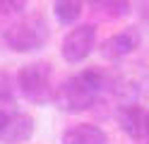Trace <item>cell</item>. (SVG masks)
Masks as SVG:
<instances>
[{
    "label": "cell",
    "mask_w": 149,
    "mask_h": 144,
    "mask_svg": "<svg viewBox=\"0 0 149 144\" xmlns=\"http://www.w3.org/2000/svg\"><path fill=\"white\" fill-rule=\"evenodd\" d=\"M106 91H113V84L108 82V77L99 67H89L79 74L68 77L65 82L55 86L53 103L63 113H82L104 99Z\"/></svg>",
    "instance_id": "1"
},
{
    "label": "cell",
    "mask_w": 149,
    "mask_h": 144,
    "mask_svg": "<svg viewBox=\"0 0 149 144\" xmlns=\"http://www.w3.org/2000/svg\"><path fill=\"white\" fill-rule=\"evenodd\" d=\"M51 26L41 15H26L5 29V43L15 53H34L48 43Z\"/></svg>",
    "instance_id": "2"
},
{
    "label": "cell",
    "mask_w": 149,
    "mask_h": 144,
    "mask_svg": "<svg viewBox=\"0 0 149 144\" xmlns=\"http://www.w3.org/2000/svg\"><path fill=\"white\" fill-rule=\"evenodd\" d=\"M17 89L26 101L43 106L53 101V82H51V65L48 63H29L17 72Z\"/></svg>",
    "instance_id": "3"
},
{
    "label": "cell",
    "mask_w": 149,
    "mask_h": 144,
    "mask_svg": "<svg viewBox=\"0 0 149 144\" xmlns=\"http://www.w3.org/2000/svg\"><path fill=\"white\" fill-rule=\"evenodd\" d=\"M96 46V26L94 24H77L74 29H70L63 38L60 53L65 58V63L77 65L82 60H87Z\"/></svg>",
    "instance_id": "4"
},
{
    "label": "cell",
    "mask_w": 149,
    "mask_h": 144,
    "mask_svg": "<svg viewBox=\"0 0 149 144\" xmlns=\"http://www.w3.org/2000/svg\"><path fill=\"white\" fill-rule=\"evenodd\" d=\"M34 134V118L22 111L0 108V142L3 144H24Z\"/></svg>",
    "instance_id": "5"
},
{
    "label": "cell",
    "mask_w": 149,
    "mask_h": 144,
    "mask_svg": "<svg viewBox=\"0 0 149 144\" xmlns=\"http://www.w3.org/2000/svg\"><path fill=\"white\" fill-rule=\"evenodd\" d=\"M139 46V31L135 26H127L123 31H118L113 36H108L104 43H101V55L108 58V60H120L135 51Z\"/></svg>",
    "instance_id": "6"
},
{
    "label": "cell",
    "mask_w": 149,
    "mask_h": 144,
    "mask_svg": "<svg viewBox=\"0 0 149 144\" xmlns=\"http://www.w3.org/2000/svg\"><path fill=\"white\" fill-rule=\"evenodd\" d=\"M147 115L149 113L144 108H139L137 103H123V106H118L116 118H118L120 130H123L127 137L144 139V134H147Z\"/></svg>",
    "instance_id": "7"
},
{
    "label": "cell",
    "mask_w": 149,
    "mask_h": 144,
    "mask_svg": "<svg viewBox=\"0 0 149 144\" xmlns=\"http://www.w3.org/2000/svg\"><path fill=\"white\" fill-rule=\"evenodd\" d=\"M60 142L63 144H108V134L99 125L79 122V125H72V127L65 130Z\"/></svg>",
    "instance_id": "8"
},
{
    "label": "cell",
    "mask_w": 149,
    "mask_h": 144,
    "mask_svg": "<svg viewBox=\"0 0 149 144\" xmlns=\"http://www.w3.org/2000/svg\"><path fill=\"white\" fill-rule=\"evenodd\" d=\"M84 0H53V15L60 24H74L82 17Z\"/></svg>",
    "instance_id": "9"
},
{
    "label": "cell",
    "mask_w": 149,
    "mask_h": 144,
    "mask_svg": "<svg viewBox=\"0 0 149 144\" xmlns=\"http://www.w3.org/2000/svg\"><path fill=\"white\" fill-rule=\"evenodd\" d=\"M15 86H17V84H12L10 74L0 72V108H3V103H12V99H15Z\"/></svg>",
    "instance_id": "10"
},
{
    "label": "cell",
    "mask_w": 149,
    "mask_h": 144,
    "mask_svg": "<svg viewBox=\"0 0 149 144\" xmlns=\"http://www.w3.org/2000/svg\"><path fill=\"white\" fill-rule=\"evenodd\" d=\"M101 7L108 10L111 17H123V15H127L130 3H127V0H104V3H101Z\"/></svg>",
    "instance_id": "11"
},
{
    "label": "cell",
    "mask_w": 149,
    "mask_h": 144,
    "mask_svg": "<svg viewBox=\"0 0 149 144\" xmlns=\"http://www.w3.org/2000/svg\"><path fill=\"white\" fill-rule=\"evenodd\" d=\"M26 3L29 0H0V7L7 10V12H22L26 7Z\"/></svg>",
    "instance_id": "12"
},
{
    "label": "cell",
    "mask_w": 149,
    "mask_h": 144,
    "mask_svg": "<svg viewBox=\"0 0 149 144\" xmlns=\"http://www.w3.org/2000/svg\"><path fill=\"white\" fill-rule=\"evenodd\" d=\"M139 12H142V17L149 22V0H142V3H139Z\"/></svg>",
    "instance_id": "13"
},
{
    "label": "cell",
    "mask_w": 149,
    "mask_h": 144,
    "mask_svg": "<svg viewBox=\"0 0 149 144\" xmlns=\"http://www.w3.org/2000/svg\"><path fill=\"white\" fill-rule=\"evenodd\" d=\"M144 139L149 142V115H147V134H144Z\"/></svg>",
    "instance_id": "14"
},
{
    "label": "cell",
    "mask_w": 149,
    "mask_h": 144,
    "mask_svg": "<svg viewBox=\"0 0 149 144\" xmlns=\"http://www.w3.org/2000/svg\"><path fill=\"white\" fill-rule=\"evenodd\" d=\"M89 3H91V5H101V3H104V0H89Z\"/></svg>",
    "instance_id": "15"
}]
</instances>
